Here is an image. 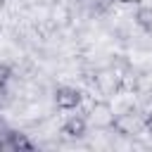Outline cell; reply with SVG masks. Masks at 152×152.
<instances>
[{
  "mask_svg": "<svg viewBox=\"0 0 152 152\" xmlns=\"http://www.w3.org/2000/svg\"><path fill=\"white\" fill-rule=\"evenodd\" d=\"M90 116V121H93V126H97V128H112V121H114V109H112V104L109 102H104V100H100V102H95L93 107H90V112H88Z\"/></svg>",
  "mask_w": 152,
  "mask_h": 152,
  "instance_id": "7a4b0ae2",
  "label": "cell"
},
{
  "mask_svg": "<svg viewBox=\"0 0 152 152\" xmlns=\"http://www.w3.org/2000/svg\"><path fill=\"white\" fill-rule=\"evenodd\" d=\"M133 19H135V24H138L142 31H152V7H145V5L140 2Z\"/></svg>",
  "mask_w": 152,
  "mask_h": 152,
  "instance_id": "5b68a950",
  "label": "cell"
},
{
  "mask_svg": "<svg viewBox=\"0 0 152 152\" xmlns=\"http://www.w3.org/2000/svg\"><path fill=\"white\" fill-rule=\"evenodd\" d=\"M145 131L150 133V138H152V112H147L145 114Z\"/></svg>",
  "mask_w": 152,
  "mask_h": 152,
  "instance_id": "8992f818",
  "label": "cell"
},
{
  "mask_svg": "<svg viewBox=\"0 0 152 152\" xmlns=\"http://www.w3.org/2000/svg\"><path fill=\"white\" fill-rule=\"evenodd\" d=\"M81 100H83L81 90H76L71 86H59L55 90V104H57V109H76L81 104Z\"/></svg>",
  "mask_w": 152,
  "mask_h": 152,
  "instance_id": "3957f363",
  "label": "cell"
},
{
  "mask_svg": "<svg viewBox=\"0 0 152 152\" xmlns=\"http://www.w3.org/2000/svg\"><path fill=\"white\" fill-rule=\"evenodd\" d=\"M112 128H114L119 135L133 138V135H138L140 131H145V116H142V114H138L135 109H128V112L114 114Z\"/></svg>",
  "mask_w": 152,
  "mask_h": 152,
  "instance_id": "6da1fadb",
  "label": "cell"
},
{
  "mask_svg": "<svg viewBox=\"0 0 152 152\" xmlns=\"http://www.w3.org/2000/svg\"><path fill=\"white\" fill-rule=\"evenodd\" d=\"M119 2H124V5H140L142 0H119Z\"/></svg>",
  "mask_w": 152,
  "mask_h": 152,
  "instance_id": "52a82bcc",
  "label": "cell"
},
{
  "mask_svg": "<svg viewBox=\"0 0 152 152\" xmlns=\"http://www.w3.org/2000/svg\"><path fill=\"white\" fill-rule=\"evenodd\" d=\"M2 2H5V0H0V7H2Z\"/></svg>",
  "mask_w": 152,
  "mask_h": 152,
  "instance_id": "ba28073f",
  "label": "cell"
},
{
  "mask_svg": "<svg viewBox=\"0 0 152 152\" xmlns=\"http://www.w3.org/2000/svg\"><path fill=\"white\" fill-rule=\"evenodd\" d=\"M86 131H88V119L81 116V114L69 116V119L62 124V133H64L66 138H83Z\"/></svg>",
  "mask_w": 152,
  "mask_h": 152,
  "instance_id": "277c9868",
  "label": "cell"
}]
</instances>
